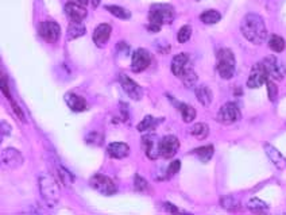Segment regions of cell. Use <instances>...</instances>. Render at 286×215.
<instances>
[{
	"instance_id": "obj_1",
	"label": "cell",
	"mask_w": 286,
	"mask_h": 215,
	"mask_svg": "<svg viewBox=\"0 0 286 215\" xmlns=\"http://www.w3.org/2000/svg\"><path fill=\"white\" fill-rule=\"evenodd\" d=\"M240 31L243 37L254 45L263 44L267 37V27L264 25L263 18L254 12H250L243 18Z\"/></svg>"
},
{
	"instance_id": "obj_2",
	"label": "cell",
	"mask_w": 286,
	"mask_h": 215,
	"mask_svg": "<svg viewBox=\"0 0 286 215\" xmlns=\"http://www.w3.org/2000/svg\"><path fill=\"white\" fill-rule=\"evenodd\" d=\"M38 187L46 206L50 209H54L60 203V186L57 180L48 173H42L38 177Z\"/></svg>"
},
{
	"instance_id": "obj_3",
	"label": "cell",
	"mask_w": 286,
	"mask_h": 215,
	"mask_svg": "<svg viewBox=\"0 0 286 215\" xmlns=\"http://www.w3.org/2000/svg\"><path fill=\"white\" fill-rule=\"evenodd\" d=\"M216 68L221 79L230 80L237 71V58L231 49H220L216 55Z\"/></svg>"
},
{
	"instance_id": "obj_4",
	"label": "cell",
	"mask_w": 286,
	"mask_h": 215,
	"mask_svg": "<svg viewBox=\"0 0 286 215\" xmlns=\"http://www.w3.org/2000/svg\"><path fill=\"white\" fill-rule=\"evenodd\" d=\"M174 17H176V11L171 4L155 3L150 7L149 21L151 25H157V26L170 25L174 21Z\"/></svg>"
},
{
	"instance_id": "obj_5",
	"label": "cell",
	"mask_w": 286,
	"mask_h": 215,
	"mask_svg": "<svg viewBox=\"0 0 286 215\" xmlns=\"http://www.w3.org/2000/svg\"><path fill=\"white\" fill-rule=\"evenodd\" d=\"M262 64H263L264 69L267 72L269 79L281 81V80H284V78L286 76V66L284 65V62H282L277 55H267V57L262 61Z\"/></svg>"
},
{
	"instance_id": "obj_6",
	"label": "cell",
	"mask_w": 286,
	"mask_h": 215,
	"mask_svg": "<svg viewBox=\"0 0 286 215\" xmlns=\"http://www.w3.org/2000/svg\"><path fill=\"white\" fill-rule=\"evenodd\" d=\"M89 184H91V187L94 188L95 191H97V192L104 195V196H111V195H114L118 191L114 180L108 176L100 175V173L91 177L89 179Z\"/></svg>"
},
{
	"instance_id": "obj_7",
	"label": "cell",
	"mask_w": 286,
	"mask_h": 215,
	"mask_svg": "<svg viewBox=\"0 0 286 215\" xmlns=\"http://www.w3.org/2000/svg\"><path fill=\"white\" fill-rule=\"evenodd\" d=\"M240 110L235 103L228 102L226 105H223L220 107V110L217 112L216 119L217 122H220L223 125H234L240 119Z\"/></svg>"
},
{
	"instance_id": "obj_8",
	"label": "cell",
	"mask_w": 286,
	"mask_h": 215,
	"mask_svg": "<svg viewBox=\"0 0 286 215\" xmlns=\"http://www.w3.org/2000/svg\"><path fill=\"white\" fill-rule=\"evenodd\" d=\"M160 143L161 141L158 137L153 133L142 137V148L144 150V155L147 156L150 160H157L158 157H161Z\"/></svg>"
},
{
	"instance_id": "obj_9",
	"label": "cell",
	"mask_w": 286,
	"mask_h": 215,
	"mask_svg": "<svg viewBox=\"0 0 286 215\" xmlns=\"http://www.w3.org/2000/svg\"><path fill=\"white\" fill-rule=\"evenodd\" d=\"M267 72L264 69V66L262 62H257L255 65L251 68V72H250V76H248L247 80V87L248 88H259L262 87L266 81H267Z\"/></svg>"
},
{
	"instance_id": "obj_10",
	"label": "cell",
	"mask_w": 286,
	"mask_h": 215,
	"mask_svg": "<svg viewBox=\"0 0 286 215\" xmlns=\"http://www.w3.org/2000/svg\"><path fill=\"white\" fill-rule=\"evenodd\" d=\"M39 35L49 44H54L61 35L60 25L54 21H44L39 26Z\"/></svg>"
},
{
	"instance_id": "obj_11",
	"label": "cell",
	"mask_w": 286,
	"mask_h": 215,
	"mask_svg": "<svg viewBox=\"0 0 286 215\" xmlns=\"http://www.w3.org/2000/svg\"><path fill=\"white\" fill-rule=\"evenodd\" d=\"M161 157H164L166 160L173 159L177 155V152L180 149V141L176 135H166L161 139L160 143Z\"/></svg>"
},
{
	"instance_id": "obj_12",
	"label": "cell",
	"mask_w": 286,
	"mask_h": 215,
	"mask_svg": "<svg viewBox=\"0 0 286 215\" xmlns=\"http://www.w3.org/2000/svg\"><path fill=\"white\" fill-rule=\"evenodd\" d=\"M151 62V54L146 49H137L132 54L131 60V69L135 73L143 72L144 69H147Z\"/></svg>"
},
{
	"instance_id": "obj_13",
	"label": "cell",
	"mask_w": 286,
	"mask_h": 215,
	"mask_svg": "<svg viewBox=\"0 0 286 215\" xmlns=\"http://www.w3.org/2000/svg\"><path fill=\"white\" fill-rule=\"evenodd\" d=\"M120 84L123 91L126 92L128 98L132 100H141L143 96L142 87L138 83H135L132 79H130L126 75H120Z\"/></svg>"
},
{
	"instance_id": "obj_14",
	"label": "cell",
	"mask_w": 286,
	"mask_h": 215,
	"mask_svg": "<svg viewBox=\"0 0 286 215\" xmlns=\"http://www.w3.org/2000/svg\"><path fill=\"white\" fill-rule=\"evenodd\" d=\"M1 160L4 162V165H7L8 168L17 169L19 166H22L23 156L21 155L19 150L14 149V148H7L1 153Z\"/></svg>"
},
{
	"instance_id": "obj_15",
	"label": "cell",
	"mask_w": 286,
	"mask_h": 215,
	"mask_svg": "<svg viewBox=\"0 0 286 215\" xmlns=\"http://www.w3.org/2000/svg\"><path fill=\"white\" fill-rule=\"evenodd\" d=\"M111 31H112V28H111L110 25H107V23H100L99 26L95 28L94 37H92L95 45H96L97 48H104L111 37Z\"/></svg>"
},
{
	"instance_id": "obj_16",
	"label": "cell",
	"mask_w": 286,
	"mask_h": 215,
	"mask_svg": "<svg viewBox=\"0 0 286 215\" xmlns=\"http://www.w3.org/2000/svg\"><path fill=\"white\" fill-rule=\"evenodd\" d=\"M65 103L74 112H83V111L88 110L87 100L81 98V96H78V95L73 94V92H68L65 95Z\"/></svg>"
},
{
	"instance_id": "obj_17",
	"label": "cell",
	"mask_w": 286,
	"mask_h": 215,
	"mask_svg": "<svg viewBox=\"0 0 286 215\" xmlns=\"http://www.w3.org/2000/svg\"><path fill=\"white\" fill-rule=\"evenodd\" d=\"M107 153L111 159L121 160L130 155V146L124 142H112L107 146Z\"/></svg>"
},
{
	"instance_id": "obj_18",
	"label": "cell",
	"mask_w": 286,
	"mask_h": 215,
	"mask_svg": "<svg viewBox=\"0 0 286 215\" xmlns=\"http://www.w3.org/2000/svg\"><path fill=\"white\" fill-rule=\"evenodd\" d=\"M65 14L66 17L69 18V21H84L88 12L81 4L69 1V3H66L65 6Z\"/></svg>"
},
{
	"instance_id": "obj_19",
	"label": "cell",
	"mask_w": 286,
	"mask_h": 215,
	"mask_svg": "<svg viewBox=\"0 0 286 215\" xmlns=\"http://www.w3.org/2000/svg\"><path fill=\"white\" fill-rule=\"evenodd\" d=\"M264 152H266V155H267V157L270 159V161H271L278 169H285L286 159L281 155L280 150L277 149V148H274L273 145L266 143V145H264Z\"/></svg>"
},
{
	"instance_id": "obj_20",
	"label": "cell",
	"mask_w": 286,
	"mask_h": 215,
	"mask_svg": "<svg viewBox=\"0 0 286 215\" xmlns=\"http://www.w3.org/2000/svg\"><path fill=\"white\" fill-rule=\"evenodd\" d=\"M189 66V55L188 53H180V54L174 55V58L171 61V72L173 75L180 78L182 75V72Z\"/></svg>"
},
{
	"instance_id": "obj_21",
	"label": "cell",
	"mask_w": 286,
	"mask_h": 215,
	"mask_svg": "<svg viewBox=\"0 0 286 215\" xmlns=\"http://www.w3.org/2000/svg\"><path fill=\"white\" fill-rule=\"evenodd\" d=\"M87 33V27L83 21H71L68 26V39H76L78 37H83Z\"/></svg>"
},
{
	"instance_id": "obj_22",
	"label": "cell",
	"mask_w": 286,
	"mask_h": 215,
	"mask_svg": "<svg viewBox=\"0 0 286 215\" xmlns=\"http://www.w3.org/2000/svg\"><path fill=\"white\" fill-rule=\"evenodd\" d=\"M194 92H196V98H197V100L204 106V107H208V106L212 103L214 94H212V91L209 89L208 85L201 84V85H198L197 88L194 89Z\"/></svg>"
},
{
	"instance_id": "obj_23",
	"label": "cell",
	"mask_w": 286,
	"mask_h": 215,
	"mask_svg": "<svg viewBox=\"0 0 286 215\" xmlns=\"http://www.w3.org/2000/svg\"><path fill=\"white\" fill-rule=\"evenodd\" d=\"M164 121L162 118L158 119V118H154V116L147 115L143 118L142 121L138 123L137 130L139 133H146V132H151V130H154L155 127L160 125L161 122Z\"/></svg>"
},
{
	"instance_id": "obj_24",
	"label": "cell",
	"mask_w": 286,
	"mask_h": 215,
	"mask_svg": "<svg viewBox=\"0 0 286 215\" xmlns=\"http://www.w3.org/2000/svg\"><path fill=\"white\" fill-rule=\"evenodd\" d=\"M193 155L197 157L198 160L201 162H209L211 159L214 157V148L212 145H205V146H201V148H197L192 152Z\"/></svg>"
},
{
	"instance_id": "obj_25",
	"label": "cell",
	"mask_w": 286,
	"mask_h": 215,
	"mask_svg": "<svg viewBox=\"0 0 286 215\" xmlns=\"http://www.w3.org/2000/svg\"><path fill=\"white\" fill-rule=\"evenodd\" d=\"M181 79L182 84L187 87V88H192L194 87V84L197 81V75H196V72L193 71L192 66H188L185 71L182 72V75L180 76Z\"/></svg>"
},
{
	"instance_id": "obj_26",
	"label": "cell",
	"mask_w": 286,
	"mask_h": 215,
	"mask_svg": "<svg viewBox=\"0 0 286 215\" xmlns=\"http://www.w3.org/2000/svg\"><path fill=\"white\" fill-rule=\"evenodd\" d=\"M178 111L181 112L182 121L185 122V123H191L196 118V110L193 108L192 106L187 105V103H180L178 105Z\"/></svg>"
},
{
	"instance_id": "obj_27",
	"label": "cell",
	"mask_w": 286,
	"mask_h": 215,
	"mask_svg": "<svg viewBox=\"0 0 286 215\" xmlns=\"http://www.w3.org/2000/svg\"><path fill=\"white\" fill-rule=\"evenodd\" d=\"M200 19L204 25H216L217 22H220L221 14L216 10H207L200 15Z\"/></svg>"
},
{
	"instance_id": "obj_28",
	"label": "cell",
	"mask_w": 286,
	"mask_h": 215,
	"mask_svg": "<svg viewBox=\"0 0 286 215\" xmlns=\"http://www.w3.org/2000/svg\"><path fill=\"white\" fill-rule=\"evenodd\" d=\"M191 134L193 137H196L197 139H205L209 134V127L207 123H196L194 126L191 129Z\"/></svg>"
},
{
	"instance_id": "obj_29",
	"label": "cell",
	"mask_w": 286,
	"mask_h": 215,
	"mask_svg": "<svg viewBox=\"0 0 286 215\" xmlns=\"http://www.w3.org/2000/svg\"><path fill=\"white\" fill-rule=\"evenodd\" d=\"M220 204L223 209L228 210V211H237L239 207H240V202L239 199L232 196V195H227L224 198H221Z\"/></svg>"
},
{
	"instance_id": "obj_30",
	"label": "cell",
	"mask_w": 286,
	"mask_h": 215,
	"mask_svg": "<svg viewBox=\"0 0 286 215\" xmlns=\"http://www.w3.org/2000/svg\"><path fill=\"white\" fill-rule=\"evenodd\" d=\"M105 10L110 12L111 15L119 18V19H130L131 18V12L120 6H105Z\"/></svg>"
},
{
	"instance_id": "obj_31",
	"label": "cell",
	"mask_w": 286,
	"mask_h": 215,
	"mask_svg": "<svg viewBox=\"0 0 286 215\" xmlns=\"http://www.w3.org/2000/svg\"><path fill=\"white\" fill-rule=\"evenodd\" d=\"M285 39L280 37V35H271L269 39V48L274 53H281V52H284L285 50Z\"/></svg>"
},
{
	"instance_id": "obj_32",
	"label": "cell",
	"mask_w": 286,
	"mask_h": 215,
	"mask_svg": "<svg viewBox=\"0 0 286 215\" xmlns=\"http://www.w3.org/2000/svg\"><path fill=\"white\" fill-rule=\"evenodd\" d=\"M57 172H58V176H60L61 183L64 184V187H71L73 182H74V176L72 175L71 172L65 169L64 166H57Z\"/></svg>"
},
{
	"instance_id": "obj_33",
	"label": "cell",
	"mask_w": 286,
	"mask_h": 215,
	"mask_svg": "<svg viewBox=\"0 0 286 215\" xmlns=\"http://www.w3.org/2000/svg\"><path fill=\"white\" fill-rule=\"evenodd\" d=\"M191 37H192V27H191L189 25L182 26V27L178 30V33H177V41H178L180 44H185V42H188Z\"/></svg>"
},
{
	"instance_id": "obj_34",
	"label": "cell",
	"mask_w": 286,
	"mask_h": 215,
	"mask_svg": "<svg viewBox=\"0 0 286 215\" xmlns=\"http://www.w3.org/2000/svg\"><path fill=\"white\" fill-rule=\"evenodd\" d=\"M247 207L251 210V211L258 213V211H264V210H267V207H269V206L264 203L263 200H261V199L251 198L250 200H248Z\"/></svg>"
},
{
	"instance_id": "obj_35",
	"label": "cell",
	"mask_w": 286,
	"mask_h": 215,
	"mask_svg": "<svg viewBox=\"0 0 286 215\" xmlns=\"http://www.w3.org/2000/svg\"><path fill=\"white\" fill-rule=\"evenodd\" d=\"M134 188L137 189L138 192H144L146 189H149V183L146 182L141 175H135L134 176Z\"/></svg>"
},
{
	"instance_id": "obj_36",
	"label": "cell",
	"mask_w": 286,
	"mask_h": 215,
	"mask_svg": "<svg viewBox=\"0 0 286 215\" xmlns=\"http://www.w3.org/2000/svg\"><path fill=\"white\" fill-rule=\"evenodd\" d=\"M266 85H267V92H269V99L271 102H274L277 99V96H278V87H277V84L273 81V80H270L267 79V81H266Z\"/></svg>"
},
{
	"instance_id": "obj_37",
	"label": "cell",
	"mask_w": 286,
	"mask_h": 215,
	"mask_svg": "<svg viewBox=\"0 0 286 215\" xmlns=\"http://www.w3.org/2000/svg\"><path fill=\"white\" fill-rule=\"evenodd\" d=\"M180 169H181V161L180 160H173L169 164V168H167V177H171L174 176L176 173H178L180 172Z\"/></svg>"
},
{
	"instance_id": "obj_38",
	"label": "cell",
	"mask_w": 286,
	"mask_h": 215,
	"mask_svg": "<svg viewBox=\"0 0 286 215\" xmlns=\"http://www.w3.org/2000/svg\"><path fill=\"white\" fill-rule=\"evenodd\" d=\"M101 141H103V135L97 133H91L87 137V142L91 145H101Z\"/></svg>"
},
{
	"instance_id": "obj_39",
	"label": "cell",
	"mask_w": 286,
	"mask_h": 215,
	"mask_svg": "<svg viewBox=\"0 0 286 215\" xmlns=\"http://www.w3.org/2000/svg\"><path fill=\"white\" fill-rule=\"evenodd\" d=\"M1 91H3V94H4V96H6L7 99L11 100V94H10V89H8V83H7V79H6V75L3 73L1 75Z\"/></svg>"
},
{
	"instance_id": "obj_40",
	"label": "cell",
	"mask_w": 286,
	"mask_h": 215,
	"mask_svg": "<svg viewBox=\"0 0 286 215\" xmlns=\"http://www.w3.org/2000/svg\"><path fill=\"white\" fill-rule=\"evenodd\" d=\"M11 106H12V108H14V112H15V115L21 119L22 122H26V119H24V115H23V112H22V110H21V107L14 102V100L11 99Z\"/></svg>"
},
{
	"instance_id": "obj_41",
	"label": "cell",
	"mask_w": 286,
	"mask_h": 215,
	"mask_svg": "<svg viewBox=\"0 0 286 215\" xmlns=\"http://www.w3.org/2000/svg\"><path fill=\"white\" fill-rule=\"evenodd\" d=\"M11 134V126L3 121L1 122V138H4L6 135H10Z\"/></svg>"
},
{
	"instance_id": "obj_42",
	"label": "cell",
	"mask_w": 286,
	"mask_h": 215,
	"mask_svg": "<svg viewBox=\"0 0 286 215\" xmlns=\"http://www.w3.org/2000/svg\"><path fill=\"white\" fill-rule=\"evenodd\" d=\"M164 207H165V210L167 211V213H171V214H177V213H180V210L177 209L174 204L165 203L164 204Z\"/></svg>"
},
{
	"instance_id": "obj_43",
	"label": "cell",
	"mask_w": 286,
	"mask_h": 215,
	"mask_svg": "<svg viewBox=\"0 0 286 215\" xmlns=\"http://www.w3.org/2000/svg\"><path fill=\"white\" fill-rule=\"evenodd\" d=\"M147 30L151 31V33H158V31L161 30V26H157V25H151V23H149V25H147Z\"/></svg>"
},
{
	"instance_id": "obj_44",
	"label": "cell",
	"mask_w": 286,
	"mask_h": 215,
	"mask_svg": "<svg viewBox=\"0 0 286 215\" xmlns=\"http://www.w3.org/2000/svg\"><path fill=\"white\" fill-rule=\"evenodd\" d=\"M73 3H77V4H81V6H87L88 0H71Z\"/></svg>"
},
{
	"instance_id": "obj_45",
	"label": "cell",
	"mask_w": 286,
	"mask_h": 215,
	"mask_svg": "<svg viewBox=\"0 0 286 215\" xmlns=\"http://www.w3.org/2000/svg\"><path fill=\"white\" fill-rule=\"evenodd\" d=\"M100 1H101V0H91V3H92V6H94V7L99 6Z\"/></svg>"
}]
</instances>
